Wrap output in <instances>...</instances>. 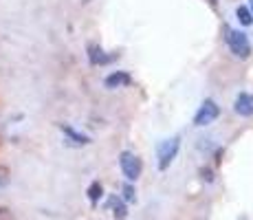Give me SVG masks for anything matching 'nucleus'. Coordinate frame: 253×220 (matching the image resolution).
<instances>
[{
	"label": "nucleus",
	"mask_w": 253,
	"mask_h": 220,
	"mask_svg": "<svg viewBox=\"0 0 253 220\" xmlns=\"http://www.w3.org/2000/svg\"><path fill=\"white\" fill-rule=\"evenodd\" d=\"M178 148H181V136L178 134L159 143L157 159H159V170H161V172H165V170L172 165V161L176 159V154H178Z\"/></svg>",
	"instance_id": "f257e3e1"
},
{
	"label": "nucleus",
	"mask_w": 253,
	"mask_h": 220,
	"mask_svg": "<svg viewBox=\"0 0 253 220\" xmlns=\"http://www.w3.org/2000/svg\"><path fill=\"white\" fill-rule=\"evenodd\" d=\"M225 31H227V44H229L231 53L236 57L247 60V57L251 55V42H249V38H247V33L236 31V29H229V27H225Z\"/></svg>",
	"instance_id": "f03ea898"
},
{
	"label": "nucleus",
	"mask_w": 253,
	"mask_h": 220,
	"mask_svg": "<svg viewBox=\"0 0 253 220\" xmlns=\"http://www.w3.org/2000/svg\"><path fill=\"white\" fill-rule=\"evenodd\" d=\"M119 168H121V172H124V176L128 180H137L141 176V159L137 154L124 150V152L119 154Z\"/></svg>",
	"instance_id": "7ed1b4c3"
},
{
	"label": "nucleus",
	"mask_w": 253,
	"mask_h": 220,
	"mask_svg": "<svg viewBox=\"0 0 253 220\" xmlns=\"http://www.w3.org/2000/svg\"><path fill=\"white\" fill-rule=\"evenodd\" d=\"M218 117H220V106H218L213 99H205L203 106L198 108L196 117H194V126L203 128V126H209L211 121H216Z\"/></svg>",
	"instance_id": "20e7f679"
},
{
	"label": "nucleus",
	"mask_w": 253,
	"mask_h": 220,
	"mask_svg": "<svg viewBox=\"0 0 253 220\" xmlns=\"http://www.w3.org/2000/svg\"><path fill=\"white\" fill-rule=\"evenodd\" d=\"M88 60H90V64H95V66L97 64L104 66V64H110V62L117 60V53L108 55V53H106L99 44H90V46H88Z\"/></svg>",
	"instance_id": "39448f33"
},
{
	"label": "nucleus",
	"mask_w": 253,
	"mask_h": 220,
	"mask_svg": "<svg viewBox=\"0 0 253 220\" xmlns=\"http://www.w3.org/2000/svg\"><path fill=\"white\" fill-rule=\"evenodd\" d=\"M233 110H236L240 117H251L253 115V95H249V92H240V95L236 97Z\"/></svg>",
	"instance_id": "423d86ee"
},
{
	"label": "nucleus",
	"mask_w": 253,
	"mask_h": 220,
	"mask_svg": "<svg viewBox=\"0 0 253 220\" xmlns=\"http://www.w3.org/2000/svg\"><path fill=\"white\" fill-rule=\"evenodd\" d=\"M130 82H132V77H130L126 71H115L106 77L104 84H106V88H121V86H128Z\"/></svg>",
	"instance_id": "0eeeda50"
},
{
	"label": "nucleus",
	"mask_w": 253,
	"mask_h": 220,
	"mask_svg": "<svg viewBox=\"0 0 253 220\" xmlns=\"http://www.w3.org/2000/svg\"><path fill=\"white\" fill-rule=\"evenodd\" d=\"M60 130L64 132V134L69 136L71 143H75V145H86V143H90L88 136L82 134V132H77L75 128H71V126H66V124H62V126H60Z\"/></svg>",
	"instance_id": "6e6552de"
},
{
	"label": "nucleus",
	"mask_w": 253,
	"mask_h": 220,
	"mask_svg": "<svg viewBox=\"0 0 253 220\" xmlns=\"http://www.w3.org/2000/svg\"><path fill=\"white\" fill-rule=\"evenodd\" d=\"M108 207L113 209V214H115V218H117V220H126V216H128V209H126L124 200H121L119 196H110Z\"/></svg>",
	"instance_id": "1a4fd4ad"
},
{
	"label": "nucleus",
	"mask_w": 253,
	"mask_h": 220,
	"mask_svg": "<svg viewBox=\"0 0 253 220\" xmlns=\"http://www.w3.org/2000/svg\"><path fill=\"white\" fill-rule=\"evenodd\" d=\"M236 16H238V20H240V24H245V27H251L253 24V13L249 11V7H245V4H240V7L236 9Z\"/></svg>",
	"instance_id": "9d476101"
},
{
	"label": "nucleus",
	"mask_w": 253,
	"mask_h": 220,
	"mask_svg": "<svg viewBox=\"0 0 253 220\" xmlns=\"http://www.w3.org/2000/svg\"><path fill=\"white\" fill-rule=\"evenodd\" d=\"M99 198H101V183L99 180H95V183H90V187H88V200L92 205H97L99 203Z\"/></svg>",
	"instance_id": "9b49d317"
},
{
	"label": "nucleus",
	"mask_w": 253,
	"mask_h": 220,
	"mask_svg": "<svg viewBox=\"0 0 253 220\" xmlns=\"http://www.w3.org/2000/svg\"><path fill=\"white\" fill-rule=\"evenodd\" d=\"M121 192H124V200H128V203L137 200V192H134V187L130 183H126L124 187H121Z\"/></svg>",
	"instance_id": "f8f14e48"
},
{
	"label": "nucleus",
	"mask_w": 253,
	"mask_h": 220,
	"mask_svg": "<svg viewBox=\"0 0 253 220\" xmlns=\"http://www.w3.org/2000/svg\"><path fill=\"white\" fill-rule=\"evenodd\" d=\"M201 174H203V178H207V180H211L213 176H211V170H207V168H203L201 170Z\"/></svg>",
	"instance_id": "ddd939ff"
},
{
	"label": "nucleus",
	"mask_w": 253,
	"mask_h": 220,
	"mask_svg": "<svg viewBox=\"0 0 253 220\" xmlns=\"http://www.w3.org/2000/svg\"><path fill=\"white\" fill-rule=\"evenodd\" d=\"M249 11L253 13V0H249Z\"/></svg>",
	"instance_id": "4468645a"
}]
</instances>
